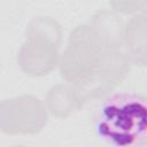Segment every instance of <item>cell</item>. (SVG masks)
I'll return each mask as SVG.
<instances>
[{
  "mask_svg": "<svg viewBox=\"0 0 147 147\" xmlns=\"http://www.w3.org/2000/svg\"><path fill=\"white\" fill-rule=\"evenodd\" d=\"M98 136L119 147L144 145L147 133L146 98L134 93L110 95L95 116Z\"/></svg>",
  "mask_w": 147,
  "mask_h": 147,
  "instance_id": "cell-1",
  "label": "cell"
},
{
  "mask_svg": "<svg viewBox=\"0 0 147 147\" xmlns=\"http://www.w3.org/2000/svg\"><path fill=\"white\" fill-rule=\"evenodd\" d=\"M108 51L90 24L77 25L60 55L61 77L78 90L87 87L101 70Z\"/></svg>",
  "mask_w": 147,
  "mask_h": 147,
  "instance_id": "cell-2",
  "label": "cell"
},
{
  "mask_svg": "<svg viewBox=\"0 0 147 147\" xmlns=\"http://www.w3.org/2000/svg\"><path fill=\"white\" fill-rule=\"evenodd\" d=\"M62 28L49 16H38L30 21L25 39L17 53L21 70L30 77H42L51 74L60 60L59 48L62 42Z\"/></svg>",
  "mask_w": 147,
  "mask_h": 147,
  "instance_id": "cell-3",
  "label": "cell"
},
{
  "mask_svg": "<svg viewBox=\"0 0 147 147\" xmlns=\"http://www.w3.org/2000/svg\"><path fill=\"white\" fill-rule=\"evenodd\" d=\"M45 103L34 95L23 94L0 102V131L8 136H32L47 124Z\"/></svg>",
  "mask_w": 147,
  "mask_h": 147,
  "instance_id": "cell-4",
  "label": "cell"
},
{
  "mask_svg": "<svg viewBox=\"0 0 147 147\" xmlns=\"http://www.w3.org/2000/svg\"><path fill=\"white\" fill-rule=\"evenodd\" d=\"M131 65L132 63L123 49L108 51L103 65L94 80L83 90L77 88L83 103L114 91L126 78Z\"/></svg>",
  "mask_w": 147,
  "mask_h": 147,
  "instance_id": "cell-5",
  "label": "cell"
},
{
  "mask_svg": "<svg viewBox=\"0 0 147 147\" xmlns=\"http://www.w3.org/2000/svg\"><path fill=\"white\" fill-rule=\"evenodd\" d=\"M123 51L132 64L147 63V16L146 11L132 15L123 30Z\"/></svg>",
  "mask_w": 147,
  "mask_h": 147,
  "instance_id": "cell-6",
  "label": "cell"
},
{
  "mask_svg": "<svg viewBox=\"0 0 147 147\" xmlns=\"http://www.w3.org/2000/svg\"><path fill=\"white\" fill-rule=\"evenodd\" d=\"M98 33L107 49H123L124 22L113 9H100L88 23Z\"/></svg>",
  "mask_w": 147,
  "mask_h": 147,
  "instance_id": "cell-7",
  "label": "cell"
},
{
  "mask_svg": "<svg viewBox=\"0 0 147 147\" xmlns=\"http://www.w3.org/2000/svg\"><path fill=\"white\" fill-rule=\"evenodd\" d=\"M45 106L51 115L57 118H67L79 110L84 103L77 87L67 83L56 84L49 88L46 95Z\"/></svg>",
  "mask_w": 147,
  "mask_h": 147,
  "instance_id": "cell-8",
  "label": "cell"
},
{
  "mask_svg": "<svg viewBox=\"0 0 147 147\" xmlns=\"http://www.w3.org/2000/svg\"><path fill=\"white\" fill-rule=\"evenodd\" d=\"M147 0H108L113 10L122 15H134L146 9Z\"/></svg>",
  "mask_w": 147,
  "mask_h": 147,
  "instance_id": "cell-9",
  "label": "cell"
}]
</instances>
